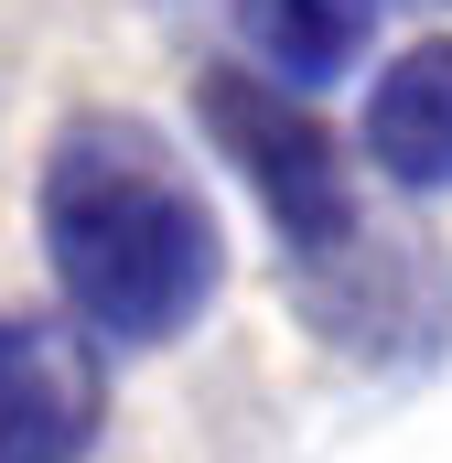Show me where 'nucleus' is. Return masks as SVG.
Segmentation results:
<instances>
[{"mask_svg": "<svg viewBox=\"0 0 452 463\" xmlns=\"http://www.w3.org/2000/svg\"><path fill=\"white\" fill-rule=\"evenodd\" d=\"M194 118H205V140L226 151V173L259 194L269 237H280L302 269H324V259H355V248H366L344 140H334L313 109H302V98H291L269 65H205Z\"/></svg>", "mask_w": 452, "mask_h": 463, "instance_id": "obj_2", "label": "nucleus"}, {"mask_svg": "<svg viewBox=\"0 0 452 463\" xmlns=\"http://www.w3.org/2000/svg\"><path fill=\"white\" fill-rule=\"evenodd\" d=\"M366 162L399 194H452V33L377 65V87H366Z\"/></svg>", "mask_w": 452, "mask_h": 463, "instance_id": "obj_4", "label": "nucleus"}, {"mask_svg": "<svg viewBox=\"0 0 452 463\" xmlns=\"http://www.w3.org/2000/svg\"><path fill=\"white\" fill-rule=\"evenodd\" d=\"M43 269L98 345H173L226 280V227L184 151L129 109H87L43 151Z\"/></svg>", "mask_w": 452, "mask_h": 463, "instance_id": "obj_1", "label": "nucleus"}, {"mask_svg": "<svg viewBox=\"0 0 452 463\" xmlns=\"http://www.w3.org/2000/svg\"><path fill=\"white\" fill-rule=\"evenodd\" d=\"M226 11H237L248 65H269L280 87H334L366 65L388 0H226Z\"/></svg>", "mask_w": 452, "mask_h": 463, "instance_id": "obj_5", "label": "nucleus"}, {"mask_svg": "<svg viewBox=\"0 0 452 463\" xmlns=\"http://www.w3.org/2000/svg\"><path fill=\"white\" fill-rule=\"evenodd\" d=\"M98 453V355L65 324L0 313V463H87Z\"/></svg>", "mask_w": 452, "mask_h": 463, "instance_id": "obj_3", "label": "nucleus"}]
</instances>
